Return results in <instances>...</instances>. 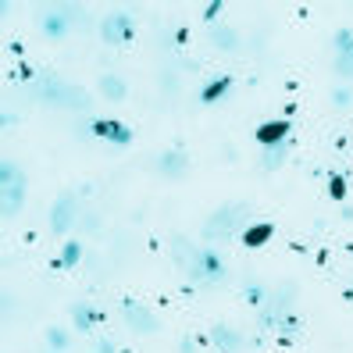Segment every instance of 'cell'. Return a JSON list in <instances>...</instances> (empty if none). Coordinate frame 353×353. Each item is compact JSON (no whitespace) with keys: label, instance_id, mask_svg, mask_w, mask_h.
<instances>
[{"label":"cell","instance_id":"obj_1","mask_svg":"<svg viewBox=\"0 0 353 353\" xmlns=\"http://www.w3.org/2000/svg\"><path fill=\"white\" fill-rule=\"evenodd\" d=\"M36 97L43 100V103H54V108H68V111H86L93 97L86 90H79L72 86V82L65 79H57V75H43L36 82Z\"/></svg>","mask_w":353,"mask_h":353},{"label":"cell","instance_id":"obj_2","mask_svg":"<svg viewBox=\"0 0 353 353\" xmlns=\"http://www.w3.org/2000/svg\"><path fill=\"white\" fill-rule=\"evenodd\" d=\"M246 211H250L246 203H225L218 211H211V218L203 221V239H211V243L232 239L246 221Z\"/></svg>","mask_w":353,"mask_h":353},{"label":"cell","instance_id":"obj_3","mask_svg":"<svg viewBox=\"0 0 353 353\" xmlns=\"http://www.w3.org/2000/svg\"><path fill=\"white\" fill-rule=\"evenodd\" d=\"M22 203H26V172L18 164L4 161L0 164V211L11 218L22 211Z\"/></svg>","mask_w":353,"mask_h":353},{"label":"cell","instance_id":"obj_4","mask_svg":"<svg viewBox=\"0 0 353 353\" xmlns=\"http://www.w3.org/2000/svg\"><path fill=\"white\" fill-rule=\"evenodd\" d=\"M132 29H136V26H132V14H129V11H111V14L100 22V36H103V43H111V47L129 43Z\"/></svg>","mask_w":353,"mask_h":353},{"label":"cell","instance_id":"obj_5","mask_svg":"<svg viewBox=\"0 0 353 353\" xmlns=\"http://www.w3.org/2000/svg\"><path fill=\"white\" fill-rule=\"evenodd\" d=\"M118 310H121V318H125V325H129L132 332H139V336H154V332L161 328L157 314H154V310H147L143 303L121 300V303H118Z\"/></svg>","mask_w":353,"mask_h":353},{"label":"cell","instance_id":"obj_6","mask_svg":"<svg viewBox=\"0 0 353 353\" xmlns=\"http://www.w3.org/2000/svg\"><path fill=\"white\" fill-rule=\"evenodd\" d=\"M225 261L214 254V250H207V246H200V257H196V272H193V282H203V285H218L225 282Z\"/></svg>","mask_w":353,"mask_h":353},{"label":"cell","instance_id":"obj_7","mask_svg":"<svg viewBox=\"0 0 353 353\" xmlns=\"http://www.w3.org/2000/svg\"><path fill=\"white\" fill-rule=\"evenodd\" d=\"M75 211H79V203L72 193H61L54 200V211H50V228L57 236H68V228L75 225Z\"/></svg>","mask_w":353,"mask_h":353},{"label":"cell","instance_id":"obj_8","mask_svg":"<svg viewBox=\"0 0 353 353\" xmlns=\"http://www.w3.org/2000/svg\"><path fill=\"white\" fill-rule=\"evenodd\" d=\"M39 29H43L47 39H65L68 29H72V11H68V8H50V11H43V18H39Z\"/></svg>","mask_w":353,"mask_h":353},{"label":"cell","instance_id":"obj_9","mask_svg":"<svg viewBox=\"0 0 353 353\" xmlns=\"http://www.w3.org/2000/svg\"><path fill=\"white\" fill-rule=\"evenodd\" d=\"M172 257H175V264L182 268L185 275L193 279V272H196V257H200V246H193L190 239H182V236H172Z\"/></svg>","mask_w":353,"mask_h":353},{"label":"cell","instance_id":"obj_10","mask_svg":"<svg viewBox=\"0 0 353 353\" xmlns=\"http://www.w3.org/2000/svg\"><path fill=\"white\" fill-rule=\"evenodd\" d=\"M154 168L164 179H182L185 172H190V157H185V150H168V154H161L154 161Z\"/></svg>","mask_w":353,"mask_h":353},{"label":"cell","instance_id":"obj_11","mask_svg":"<svg viewBox=\"0 0 353 353\" xmlns=\"http://www.w3.org/2000/svg\"><path fill=\"white\" fill-rule=\"evenodd\" d=\"M211 343L221 350V353H243L246 350V339L232 325H211Z\"/></svg>","mask_w":353,"mask_h":353},{"label":"cell","instance_id":"obj_12","mask_svg":"<svg viewBox=\"0 0 353 353\" xmlns=\"http://www.w3.org/2000/svg\"><path fill=\"white\" fill-rule=\"evenodd\" d=\"M289 293H293V285H282V293H275L261 307V328H275L282 321V310L289 307Z\"/></svg>","mask_w":353,"mask_h":353},{"label":"cell","instance_id":"obj_13","mask_svg":"<svg viewBox=\"0 0 353 353\" xmlns=\"http://www.w3.org/2000/svg\"><path fill=\"white\" fill-rule=\"evenodd\" d=\"M97 90H100V97H108V100H125L129 97V86H125V79H118V75H100V82H97Z\"/></svg>","mask_w":353,"mask_h":353},{"label":"cell","instance_id":"obj_14","mask_svg":"<svg viewBox=\"0 0 353 353\" xmlns=\"http://www.w3.org/2000/svg\"><path fill=\"white\" fill-rule=\"evenodd\" d=\"M211 47H218V50H225V54L239 50V32L228 29V26H214V29H211Z\"/></svg>","mask_w":353,"mask_h":353},{"label":"cell","instance_id":"obj_15","mask_svg":"<svg viewBox=\"0 0 353 353\" xmlns=\"http://www.w3.org/2000/svg\"><path fill=\"white\" fill-rule=\"evenodd\" d=\"M72 321H75L79 332H93V325L100 321V314H97V307H90V303H75L72 307Z\"/></svg>","mask_w":353,"mask_h":353},{"label":"cell","instance_id":"obj_16","mask_svg":"<svg viewBox=\"0 0 353 353\" xmlns=\"http://www.w3.org/2000/svg\"><path fill=\"white\" fill-rule=\"evenodd\" d=\"M285 132H289V121H268V125L257 129V139L264 143V147H275Z\"/></svg>","mask_w":353,"mask_h":353},{"label":"cell","instance_id":"obj_17","mask_svg":"<svg viewBox=\"0 0 353 353\" xmlns=\"http://www.w3.org/2000/svg\"><path fill=\"white\" fill-rule=\"evenodd\" d=\"M228 90H232V75H221V79H214V82H207L203 93H200V100H203V103H214V100H221V93H228Z\"/></svg>","mask_w":353,"mask_h":353},{"label":"cell","instance_id":"obj_18","mask_svg":"<svg viewBox=\"0 0 353 353\" xmlns=\"http://www.w3.org/2000/svg\"><path fill=\"white\" fill-rule=\"evenodd\" d=\"M268 239H272V225H268V221H261V225H254V228H246V232H243L246 246H261Z\"/></svg>","mask_w":353,"mask_h":353},{"label":"cell","instance_id":"obj_19","mask_svg":"<svg viewBox=\"0 0 353 353\" xmlns=\"http://www.w3.org/2000/svg\"><path fill=\"white\" fill-rule=\"evenodd\" d=\"M108 139H111V143H118V147H129V143H132V129H129V125H121V121H111Z\"/></svg>","mask_w":353,"mask_h":353},{"label":"cell","instance_id":"obj_20","mask_svg":"<svg viewBox=\"0 0 353 353\" xmlns=\"http://www.w3.org/2000/svg\"><path fill=\"white\" fill-rule=\"evenodd\" d=\"M79 257H82L79 239H68V243H65V250H61V264H65V268H75V264H79Z\"/></svg>","mask_w":353,"mask_h":353},{"label":"cell","instance_id":"obj_21","mask_svg":"<svg viewBox=\"0 0 353 353\" xmlns=\"http://www.w3.org/2000/svg\"><path fill=\"white\" fill-rule=\"evenodd\" d=\"M47 343L54 353H65L68 350V336H65V328H47Z\"/></svg>","mask_w":353,"mask_h":353},{"label":"cell","instance_id":"obj_22","mask_svg":"<svg viewBox=\"0 0 353 353\" xmlns=\"http://www.w3.org/2000/svg\"><path fill=\"white\" fill-rule=\"evenodd\" d=\"M336 72L343 79H353V50L350 54H336Z\"/></svg>","mask_w":353,"mask_h":353},{"label":"cell","instance_id":"obj_23","mask_svg":"<svg viewBox=\"0 0 353 353\" xmlns=\"http://www.w3.org/2000/svg\"><path fill=\"white\" fill-rule=\"evenodd\" d=\"M336 50H339V54H350V50H353V32H350V29H339V32H336Z\"/></svg>","mask_w":353,"mask_h":353},{"label":"cell","instance_id":"obj_24","mask_svg":"<svg viewBox=\"0 0 353 353\" xmlns=\"http://www.w3.org/2000/svg\"><path fill=\"white\" fill-rule=\"evenodd\" d=\"M221 8H225V4H221V0H214V4H207V8H203V22H207V26H211V22H214V18L221 14Z\"/></svg>","mask_w":353,"mask_h":353},{"label":"cell","instance_id":"obj_25","mask_svg":"<svg viewBox=\"0 0 353 353\" xmlns=\"http://www.w3.org/2000/svg\"><path fill=\"white\" fill-rule=\"evenodd\" d=\"M350 100H353V93H350V90H336V93H332V103H336V108H346Z\"/></svg>","mask_w":353,"mask_h":353},{"label":"cell","instance_id":"obj_26","mask_svg":"<svg viewBox=\"0 0 353 353\" xmlns=\"http://www.w3.org/2000/svg\"><path fill=\"white\" fill-rule=\"evenodd\" d=\"M279 325H282V332H285V336H293V332H300V318H282Z\"/></svg>","mask_w":353,"mask_h":353},{"label":"cell","instance_id":"obj_27","mask_svg":"<svg viewBox=\"0 0 353 353\" xmlns=\"http://www.w3.org/2000/svg\"><path fill=\"white\" fill-rule=\"evenodd\" d=\"M97 350H100V353H114V346H111L108 339H100V343H97Z\"/></svg>","mask_w":353,"mask_h":353},{"label":"cell","instance_id":"obj_28","mask_svg":"<svg viewBox=\"0 0 353 353\" xmlns=\"http://www.w3.org/2000/svg\"><path fill=\"white\" fill-rule=\"evenodd\" d=\"M179 350H182V353H193V339H182V343H179Z\"/></svg>","mask_w":353,"mask_h":353}]
</instances>
